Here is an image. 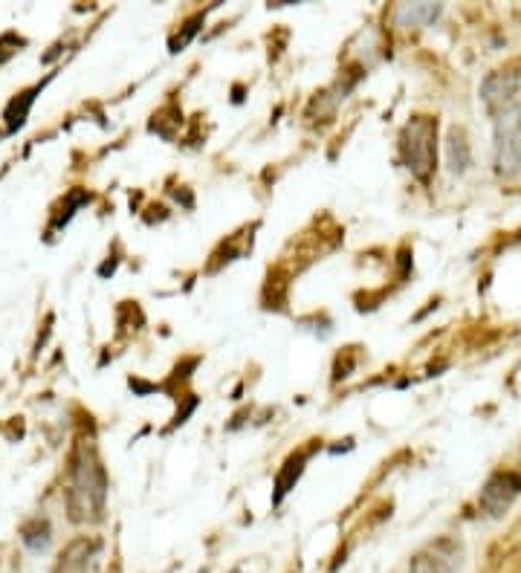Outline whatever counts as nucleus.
Listing matches in <instances>:
<instances>
[{
    "label": "nucleus",
    "instance_id": "1",
    "mask_svg": "<svg viewBox=\"0 0 521 573\" xmlns=\"http://www.w3.org/2000/svg\"><path fill=\"white\" fill-rule=\"evenodd\" d=\"M438 122L429 116H417L406 125L403 137H400V148L406 165L417 180H429V174L435 171V157H438Z\"/></svg>",
    "mask_w": 521,
    "mask_h": 573
},
{
    "label": "nucleus",
    "instance_id": "2",
    "mask_svg": "<svg viewBox=\"0 0 521 573\" xmlns=\"http://www.w3.org/2000/svg\"><path fill=\"white\" fill-rule=\"evenodd\" d=\"M521 90V73L507 67V70H498L493 76H487V82L481 87V99L490 110V116L495 119H510V110L516 108V99H519Z\"/></svg>",
    "mask_w": 521,
    "mask_h": 573
},
{
    "label": "nucleus",
    "instance_id": "3",
    "mask_svg": "<svg viewBox=\"0 0 521 573\" xmlns=\"http://www.w3.org/2000/svg\"><path fill=\"white\" fill-rule=\"evenodd\" d=\"M76 498H84V507L82 513H79V519H87L90 513H96L99 507H102V501H105V475H102V469L96 464V458L87 452L82 455V464L76 469V490H73V501Z\"/></svg>",
    "mask_w": 521,
    "mask_h": 573
},
{
    "label": "nucleus",
    "instance_id": "4",
    "mask_svg": "<svg viewBox=\"0 0 521 573\" xmlns=\"http://www.w3.org/2000/svg\"><path fill=\"white\" fill-rule=\"evenodd\" d=\"M519 490V475H513V472H498V475H493V478L487 481V487L481 490L478 504H481V510H484L487 516L498 519V516H504V510H510V504L516 501Z\"/></svg>",
    "mask_w": 521,
    "mask_h": 573
},
{
    "label": "nucleus",
    "instance_id": "5",
    "mask_svg": "<svg viewBox=\"0 0 521 573\" xmlns=\"http://www.w3.org/2000/svg\"><path fill=\"white\" fill-rule=\"evenodd\" d=\"M461 571V547L449 539H440L417 553L412 562V573H458Z\"/></svg>",
    "mask_w": 521,
    "mask_h": 573
},
{
    "label": "nucleus",
    "instance_id": "6",
    "mask_svg": "<svg viewBox=\"0 0 521 573\" xmlns=\"http://www.w3.org/2000/svg\"><path fill=\"white\" fill-rule=\"evenodd\" d=\"M495 165L504 177H521V122L504 119L495 142Z\"/></svg>",
    "mask_w": 521,
    "mask_h": 573
},
{
    "label": "nucleus",
    "instance_id": "7",
    "mask_svg": "<svg viewBox=\"0 0 521 573\" xmlns=\"http://www.w3.org/2000/svg\"><path fill=\"white\" fill-rule=\"evenodd\" d=\"M440 15V6L435 3H414V6H400L397 9V21L403 27H417V24H435Z\"/></svg>",
    "mask_w": 521,
    "mask_h": 573
},
{
    "label": "nucleus",
    "instance_id": "8",
    "mask_svg": "<svg viewBox=\"0 0 521 573\" xmlns=\"http://www.w3.org/2000/svg\"><path fill=\"white\" fill-rule=\"evenodd\" d=\"M469 163H472V157H469V142L464 137V131H452V137H449V165H452V171L464 174Z\"/></svg>",
    "mask_w": 521,
    "mask_h": 573
}]
</instances>
